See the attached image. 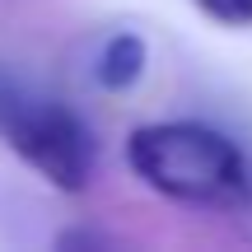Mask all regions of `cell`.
Wrapping results in <instances>:
<instances>
[{"label": "cell", "mask_w": 252, "mask_h": 252, "mask_svg": "<svg viewBox=\"0 0 252 252\" xmlns=\"http://www.w3.org/2000/svg\"><path fill=\"white\" fill-rule=\"evenodd\" d=\"M126 163L163 201L196 210H238L252 196L248 154L206 122H150L126 135Z\"/></svg>", "instance_id": "cell-1"}, {"label": "cell", "mask_w": 252, "mask_h": 252, "mask_svg": "<svg viewBox=\"0 0 252 252\" xmlns=\"http://www.w3.org/2000/svg\"><path fill=\"white\" fill-rule=\"evenodd\" d=\"M220 28H252V0H191Z\"/></svg>", "instance_id": "cell-4"}, {"label": "cell", "mask_w": 252, "mask_h": 252, "mask_svg": "<svg viewBox=\"0 0 252 252\" xmlns=\"http://www.w3.org/2000/svg\"><path fill=\"white\" fill-rule=\"evenodd\" d=\"M0 140L56 191H84L98 163L89 122L42 84L19 75L9 61H0Z\"/></svg>", "instance_id": "cell-2"}, {"label": "cell", "mask_w": 252, "mask_h": 252, "mask_svg": "<svg viewBox=\"0 0 252 252\" xmlns=\"http://www.w3.org/2000/svg\"><path fill=\"white\" fill-rule=\"evenodd\" d=\"M145 61H150L145 37L122 28V33H112L108 42H103V52H98V84H103L108 94L135 89V84H140V75H145Z\"/></svg>", "instance_id": "cell-3"}]
</instances>
